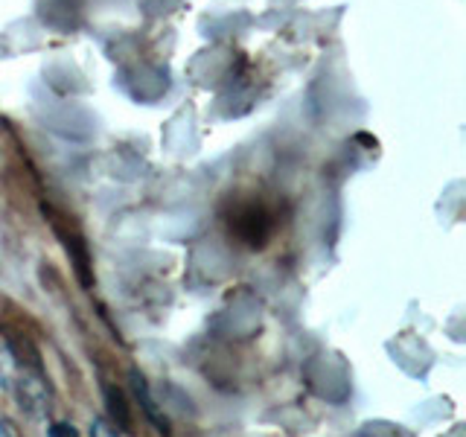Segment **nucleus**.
Segmentation results:
<instances>
[{
	"instance_id": "423d86ee",
	"label": "nucleus",
	"mask_w": 466,
	"mask_h": 437,
	"mask_svg": "<svg viewBox=\"0 0 466 437\" xmlns=\"http://www.w3.org/2000/svg\"><path fill=\"white\" fill-rule=\"evenodd\" d=\"M0 437H12V432H9V429L4 426V422H0Z\"/></svg>"
},
{
	"instance_id": "39448f33",
	"label": "nucleus",
	"mask_w": 466,
	"mask_h": 437,
	"mask_svg": "<svg viewBox=\"0 0 466 437\" xmlns=\"http://www.w3.org/2000/svg\"><path fill=\"white\" fill-rule=\"evenodd\" d=\"M50 437H79V434L70 422H56V426L50 429Z\"/></svg>"
},
{
	"instance_id": "f257e3e1",
	"label": "nucleus",
	"mask_w": 466,
	"mask_h": 437,
	"mask_svg": "<svg viewBox=\"0 0 466 437\" xmlns=\"http://www.w3.org/2000/svg\"><path fill=\"white\" fill-rule=\"evenodd\" d=\"M0 385L18 397L29 412H41L47 405V376L41 371V361L33 350L12 341L6 332H0Z\"/></svg>"
},
{
	"instance_id": "20e7f679",
	"label": "nucleus",
	"mask_w": 466,
	"mask_h": 437,
	"mask_svg": "<svg viewBox=\"0 0 466 437\" xmlns=\"http://www.w3.org/2000/svg\"><path fill=\"white\" fill-rule=\"evenodd\" d=\"M91 437H120V434H116V429L111 426L108 420L96 417V420H94V426H91Z\"/></svg>"
},
{
	"instance_id": "f03ea898",
	"label": "nucleus",
	"mask_w": 466,
	"mask_h": 437,
	"mask_svg": "<svg viewBox=\"0 0 466 437\" xmlns=\"http://www.w3.org/2000/svg\"><path fill=\"white\" fill-rule=\"evenodd\" d=\"M228 228L233 237L245 242L248 248H262L271 239V233L277 228V213L268 201H262L257 196L237 198V201H230Z\"/></svg>"
},
{
	"instance_id": "7ed1b4c3",
	"label": "nucleus",
	"mask_w": 466,
	"mask_h": 437,
	"mask_svg": "<svg viewBox=\"0 0 466 437\" xmlns=\"http://www.w3.org/2000/svg\"><path fill=\"white\" fill-rule=\"evenodd\" d=\"M108 402H111V414H114V420H116V426L126 429V426H128V408H126V400L120 397V393L108 391Z\"/></svg>"
}]
</instances>
